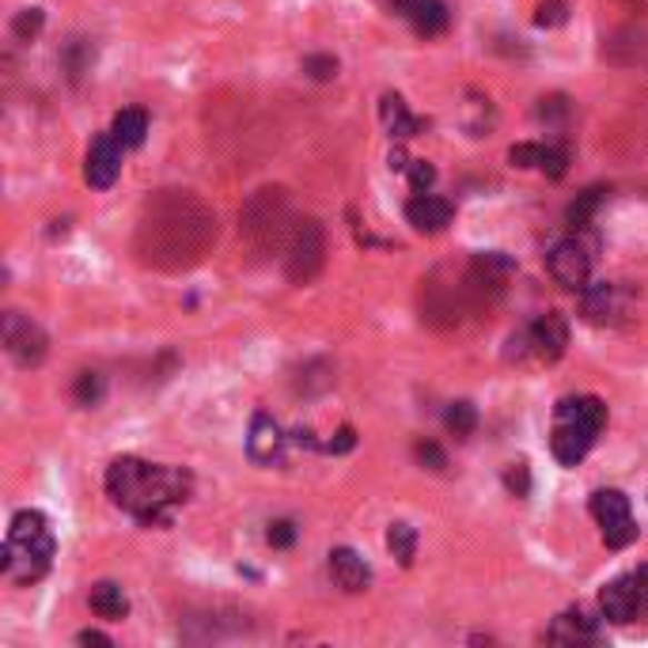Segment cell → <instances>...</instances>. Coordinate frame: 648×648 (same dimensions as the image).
I'll return each mask as SVG.
<instances>
[{
    "label": "cell",
    "mask_w": 648,
    "mask_h": 648,
    "mask_svg": "<svg viewBox=\"0 0 648 648\" xmlns=\"http://www.w3.org/2000/svg\"><path fill=\"white\" fill-rule=\"evenodd\" d=\"M217 239V217L187 190H163L144 206L137 255L156 270H190Z\"/></svg>",
    "instance_id": "obj_1"
},
{
    "label": "cell",
    "mask_w": 648,
    "mask_h": 648,
    "mask_svg": "<svg viewBox=\"0 0 648 648\" xmlns=\"http://www.w3.org/2000/svg\"><path fill=\"white\" fill-rule=\"evenodd\" d=\"M193 478L182 467H156L137 456H122L107 467V494L122 512L144 527H168L175 508L190 497Z\"/></svg>",
    "instance_id": "obj_2"
},
{
    "label": "cell",
    "mask_w": 648,
    "mask_h": 648,
    "mask_svg": "<svg viewBox=\"0 0 648 648\" xmlns=\"http://www.w3.org/2000/svg\"><path fill=\"white\" fill-rule=\"evenodd\" d=\"M50 561H53V535L46 516L34 512V508L16 512L12 527H8L4 554H0V572L12 585H34V580H42L50 572Z\"/></svg>",
    "instance_id": "obj_3"
},
{
    "label": "cell",
    "mask_w": 648,
    "mask_h": 648,
    "mask_svg": "<svg viewBox=\"0 0 648 648\" xmlns=\"http://www.w3.org/2000/svg\"><path fill=\"white\" fill-rule=\"evenodd\" d=\"M607 429V406L596 395H577L561 398L554 410V432H550V451L561 467H577Z\"/></svg>",
    "instance_id": "obj_4"
},
{
    "label": "cell",
    "mask_w": 648,
    "mask_h": 648,
    "mask_svg": "<svg viewBox=\"0 0 648 648\" xmlns=\"http://www.w3.org/2000/svg\"><path fill=\"white\" fill-rule=\"evenodd\" d=\"M292 225L296 220L289 212V198H285V190H277V187L258 190L255 198L247 201L243 217H239L243 239L262 255L285 251V243H289V236H292Z\"/></svg>",
    "instance_id": "obj_5"
},
{
    "label": "cell",
    "mask_w": 648,
    "mask_h": 648,
    "mask_svg": "<svg viewBox=\"0 0 648 648\" xmlns=\"http://www.w3.org/2000/svg\"><path fill=\"white\" fill-rule=\"evenodd\" d=\"M565 346H569V322L558 311H546L531 327L508 338V360H539V365H554Z\"/></svg>",
    "instance_id": "obj_6"
},
{
    "label": "cell",
    "mask_w": 648,
    "mask_h": 648,
    "mask_svg": "<svg viewBox=\"0 0 648 648\" xmlns=\"http://www.w3.org/2000/svg\"><path fill=\"white\" fill-rule=\"evenodd\" d=\"M322 262H327V236H322V225L311 217H296L292 236L285 243V277L292 285H308L319 277Z\"/></svg>",
    "instance_id": "obj_7"
},
{
    "label": "cell",
    "mask_w": 648,
    "mask_h": 648,
    "mask_svg": "<svg viewBox=\"0 0 648 648\" xmlns=\"http://www.w3.org/2000/svg\"><path fill=\"white\" fill-rule=\"evenodd\" d=\"M599 610H604V618H610V622H618V626H629V622H637V618H645L648 615V565L610 580V585L599 591Z\"/></svg>",
    "instance_id": "obj_8"
},
{
    "label": "cell",
    "mask_w": 648,
    "mask_h": 648,
    "mask_svg": "<svg viewBox=\"0 0 648 648\" xmlns=\"http://www.w3.org/2000/svg\"><path fill=\"white\" fill-rule=\"evenodd\" d=\"M591 516L604 527V542L610 550H626L637 539V524L629 512V497L622 489H596L591 494Z\"/></svg>",
    "instance_id": "obj_9"
},
{
    "label": "cell",
    "mask_w": 648,
    "mask_h": 648,
    "mask_svg": "<svg viewBox=\"0 0 648 648\" xmlns=\"http://www.w3.org/2000/svg\"><path fill=\"white\" fill-rule=\"evenodd\" d=\"M4 349L16 365L34 368V365H42L46 353H50V338H46V330L34 319H27L20 311H8L4 315Z\"/></svg>",
    "instance_id": "obj_10"
},
{
    "label": "cell",
    "mask_w": 648,
    "mask_h": 648,
    "mask_svg": "<svg viewBox=\"0 0 648 648\" xmlns=\"http://www.w3.org/2000/svg\"><path fill=\"white\" fill-rule=\"evenodd\" d=\"M546 270H550L554 281L569 292H585L588 289V273H591V255L580 239H561V243L550 247L546 255Z\"/></svg>",
    "instance_id": "obj_11"
},
{
    "label": "cell",
    "mask_w": 648,
    "mask_h": 648,
    "mask_svg": "<svg viewBox=\"0 0 648 648\" xmlns=\"http://www.w3.org/2000/svg\"><path fill=\"white\" fill-rule=\"evenodd\" d=\"M629 311V292L618 281H596L580 292V319L591 327H615Z\"/></svg>",
    "instance_id": "obj_12"
},
{
    "label": "cell",
    "mask_w": 648,
    "mask_h": 648,
    "mask_svg": "<svg viewBox=\"0 0 648 648\" xmlns=\"http://www.w3.org/2000/svg\"><path fill=\"white\" fill-rule=\"evenodd\" d=\"M512 273H516V262L505 251H481L470 258V266H467V292L497 296V292H505Z\"/></svg>",
    "instance_id": "obj_13"
},
{
    "label": "cell",
    "mask_w": 648,
    "mask_h": 648,
    "mask_svg": "<svg viewBox=\"0 0 648 648\" xmlns=\"http://www.w3.org/2000/svg\"><path fill=\"white\" fill-rule=\"evenodd\" d=\"M122 152L126 148L114 141V133H99L96 141L88 148V160H84V179L88 187L96 190H110L122 175Z\"/></svg>",
    "instance_id": "obj_14"
},
{
    "label": "cell",
    "mask_w": 648,
    "mask_h": 648,
    "mask_svg": "<svg viewBox=\"0 0 648 648\" xmlns=\"http://www.w3.org/2000/svg\"><path fill=\"white\" fill-rule=\"evenodd\" d=\"M391 8L421 34V39H437V34L448 31V23H451V12L443 0H391Z\"/></svg>",
    "instance_id": "obj_15"
},
{
    "label": "cell",
    "mask_w": 648,
    "mask_h": 648,
    "mask_svg": "<svg viewBox=\"0 0 648 648\" xmlns=\"http://www.w3.org/2000/svg\"><path fill=\"white\" fill-rule=\"evenodd\" d=\"M508 163L512 168H539L550 179H561L569 168V148L565 144H512L508 148Z\"/></svg>",
    "instance_id": "obj_16"
},
{
    "label": "cell",
    "mask_w": 648,
    "mask_h": 648,
    "mask_svg": "<svg viewBox=\"0 0 648 648\" xmlns=\"http://www.w3.org/2000/svg\"><path fill=\"white\" fill-rule=\"evenodd\" d=\"M285 451V432L270 413L258 410L251 421V437H247V456H251L258 467H273Z\"/></svg>",
    "instance_id": "obj_17"
},
{
    "label": "cell",
    "mask_w": 648,
    "mask_h": 648,
    "mask_svg": "<svg viewBox=\"0 0 648 648\" xmlns=\"http://www.w3.org/2000/svg\"><path fill=\"white\" fill-rule=\"evenodd\" d=\"M330 577H335V585L341 591H353V596L372 585V569H368V561L360 558L357 550H349V546L330 550Z\"/></svg>",
    "instance_id": "obj_18"
},
{
    "label": "cell",
    "mask_w": 648,
    "mask_h": 648,
    "mask_svg": "<svg viewBox=\"0 0 648 648\" xmlns=\"http://www.w3.org/2000/svg\"><path fill=\"white\" fill-rule=\"evenodd\" d=\"M599 637V626L596 618H588L585 610H565V615H558L550 622V629H546V641L554 645H591Z\"/></svg>",
    "instance_id": "obj_19"
},
{
    "label": "cell",
    "mask_w": 648,
    "mask_h": 648,
    "mask_svg": "<svg viewBox=\"0 0 648 648\" xmlns=\"http://www.w3.org/2000/svg\"><path fill=\"white\" fill-rule=\"evenodd\" d=\"M406 220L418 231H425V236H437V231L451 225V201L432 198V193H418V198L406 206Z\"/></svg>",
    "instance_id": "obj_20"
},
{
    "label": "cell",
    "mask_w": 648,
    "mask_h": 648,
    "mask_svg": "<svg viewBox=\"0 0 648 648\" xmlns=\"http://www.w3.org/2000/svg\"><path fill=\"white\" fill-rule=\"evenodd\" d=\"M379 122H383L387 133L395 137V141H406V137H418L425 122L421 118L410 114V107H406L402 96H395V91H387L383 99H379Z\"/></svg>",
    "instance_id": "obj_21"
},
{
    "label": "cell",
    "mask_w": 648,
    "mask_h": 648,
    "mask_svg": "<svg viewBox=\"0 0 648 648\" xmlns=\"http://www.w3.org/2000/svg\"><path fill=\"white\" fill-rule=\"evenodd\" d=\"M88 604H91V610H96L99 618H107V622H122V618L129 615V599H126V591L118 588V585H110V580H103V585L91 588Z\"/></svg>",
    "instance_id": "obj_22"
},
{
    "label": "cell",
    "mask_w": 648,
    "mask_h": 648,
    "mask_svg": "<svg viewBox=\"0 0 648 648\" xmlns=\"http://www.w3.org/2000/svg\"><path fill=\"white\" fill-rule=\"evenodd\" d=\"M110 133H114V141L122 144V148H141L144 133H148V114H144V110H137V107L118 110Z\"/></svg>",
    "instance_id": "obj_23"
},
{
    "label": "cell",
    "mask_w": 648,
    "mask_h": 648,
    "mask_svg": "<svg viewBox=\"0 0 648 648\" xmlns=\"http://www.w3.org/2000/svg\"><path fill=\"white\" fill-rule=\"evenodd\" d=\"M607 201V190L604 187H591V190H585V193H577V201H572L569 209H565V220H569V228H588L591 220H596V212H599V206Z\"/></svg>",
    "instance_id": "obj_24"
},
{
    "label": "cell",
    "mask_w": 648,
    "mask_h": 648,
    "mask_svg": "<svg viewBox=\"0 0 648 648\" xmlns=\"http://www.w3.org/2000/svg\"><path fill=\"white\" fill-rule=\"evenodd\" d=\"M387 550L395 554L398 558V565H406V569H410L413 565V558H418V531H413L410 524H391L387 527Z\"/></svg>",
    "instance_id": "obj_25"
},
{
    "label": "cell",
    "mask_w": 648,
    "mask_h": 648,
    "mask_svg": "<svg viewBox=\"0 0 648 648\" xmlns=\"http://www.w3.org/2000/svg\"><path fill=\"white\" fill-rule=\"evenodd\" d=\"M443 425H448V432L456 440H467L470 432L478 429V410L475 402H451L448 410H443Z\"/></svg>",
    "instance_id": "obj_26"
},
{
    "label": "cell",
    "mask_w": 648,
    "mask_h": 648,
    "mask_svg": "<svg viewBox=\"0 0 648 648\" xmlns=\"http://www.w3.org/2000/svg\"><path fill=\"white\" fill-rule=\"evenodd\" d=\"M91 58H96V50L84 42V39H72L69 46L61 50V64L64 72H69V80H80L84 72L91 69Z\"/></svg>",
    "instance_id": "obj_27"
},
{
    "label": "cell",
    "mask_w": 648,
    "mask_h": 648,
    "mask_svg": "<svg viewBox=\"0 0 648 648\" xmlns=\"http://www.w3.org/2000/svg\"><path fill=\"white\" fill-rule=\"evenodd\" d=\"M103 391H107V383L99 372H80L77 383H72V395H77L80 406H99L103 402Z\"/></svg>",
    "instance_id": "obj_28"
},
{
    "label": "cell",
    "mask_w": 648,
    "mask_h": 648,
    "mask_svg": "<svg viewBox=\"0 0 648 648\" xmlns=\"http://www.w3.org/2000/svg\"><path fill=\"white\" fill-rule=\"evenodd\" d=\"M42 23H46V12H42V8H23V12L12 20V34H16L20 42H31V39H39Z\"/></svg>",
    "instance_id": "obj_29"
},
{
    "label": "cell",
    "mask_w": 648,
    "mask_h": 648,
    "mask_svg": "<svg viewBox=\"0 0 648 648\" xmlns=\"http://www.w3.org/2000/svg\"><path fill=\"white\" fill-rule=\"evenodd\" d=\"M505 489L512 497H520V501H524L527 494H531V470H527L524 459L520 462H508V467H505Z\"/></svg>",
    "instance_id": "obj_30"
},
{
    "label": "cell",
    "mask_w": 648,
    "mask_h": 648,
    "mask_svg": "<svg viewBox=\"0 0 648 648\" xmlns=\"http://www.w3.org/2000/svg\"><path fill=\"white\" fill-rule=\"evenodd\" d=\"M535 23H539V27L569 23V4H565V0H542V4L535 8Z\"/></svg>",
    "instance_id": "obj_31"
},
{
    "label": "cell",
    "mask_w": 648,
    "mask_h": 648,
    "mask_svg": "<svg viewBox=\"0 0 648 648\" xmlns=\"http://www.w3.org/2000/svg\"><path fill=\"white\" fill-rule=\"evenodd\" d=\"M303 72H308L311 80H335L338 77V58L311 53V58H303Z\"/></svg>",
    "instance_id": "obj_32"
},
{
    "label": "cell",
    "mask_w": 648,
    "mask_h": 648,
    "mask_svg": "<svg viewBox=\"0 0 648 648\" xmlns=\"http://www.w3.org/2000/svg\"><path fill=\"white\" fill-rule=\"evenodd\" d=\"M406 175H410V187L418 190V193H429V187L437 182V168H432L429 160H410Z\"/></svg>",
    "instance_id": "obj_33"
},
{
    "label": "cell",
    "mask_w": 648,
    "mask_h": 648,
    "mask_svg": "<svg viewBox=\"0 0 648 648\" xmlns=\"http://www.w3.org/2000/svg\"><path fill=\"white\" fill-rule=\"evenodd\" d=\"M413 456H418L421 467H429V470H448V456H443V448L432 440H421L418 448H413Z\"/></svg>",
    "instance_id": "obj_34"
},
{
    "label": "cell",
    "mask_w": 648,
    "mask_h": 648,
    "mask_svg": "<svg viewBox=\"0 0 648 648\" xmlns=\"http://www.w3.org/2000/svg\"><path fill=\"white\" fill-rule=\"evenodd\" d=\"M266 542L273 546V550H289L296 542V524L292 520H273L270 531H266Z\"/></svg>",
    "instance_id": "obj_35"
},
{
    "label": "cell",
    "mask_w": 648,
    "mask_h": 648,
    "mask_svg": "<svg viewBox=\"0 0 648 648\" xmlns=\"http://www.w3.org/2000/svg\"><path fill=\"white\" fill-rule=\"evenodd\" d=\"M565 114H569V99H565V96H550V99H542V103H539V118H542V122L561 126Z\"/></svg>",
    "instance_id": "obj_36"
},
{
    "label": "cell",
    "mask_w": 648,
    "mask_h": 648,
    "mask_svg": "<svg viewBox=\"0 0 648 648\" xmlns=\"http://www.w3.org/2000/svg\"><path fill=\"white\" fill-rule=\"evenodd\" d=\"M353 448H357V432H353V425H341V429L335 432V440L322 443V451H330V456H346V451H353Z\"/></svg>",
    "instance_id": "obj_37"
},
{
    "label": "cell",
    "mask_w": 648,
    "mask_h": 648,
    "mask_svg": "<svg viewBox=\"0 0 648 648\" xmlns=\"http://www.w3.org/2000/svg\"><path fill=\"white\" fill-rule=\"evenodd\" d=\"M77 641H80V645H114L107 634H99V629H84V634H80Z\"/></svg>",
    "instance_id": "obj_38"
},
{
    "label": "cell",
    "mask_w": 648,
    "mask_h": 648,
    "mask_svg": "<svg viewBox=\"0 0 648 648\" xmlns=\"http://www.w3.org/2000/svg\"><path fill=\"white\" fill-rule=\"evenodd\" d=\"M387 163H391V171H406V168H410V160H406V152H402V148H395V152H391V160H387Z\"/></svg>",
    "instance_id": "obj_39"
}]
</instances>
